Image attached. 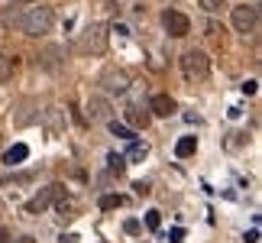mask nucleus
<instances>
[{
  "mask_svg": "<svg viewBox=\"0 0 262 243\" xmlns=\"http://www.w3.org/2000/svg\"><path fill=\"white\" fill-rule=\"evenodd\" d=\"M16 26H19V33H26V36H46V33H52V26H55V13H52V7H46V4H36V7H29L23 16L16 19Z\"/></svg>",
  "mask_w": 262,
  "mask_h": 243,
  "instance_id": "obj_1",
  "label": "nucleus"
},
{
  "mask_svg": "<svg viewBox=\"0 0 262 243\" xmlns=\"http://www.w3.org/2000/svg\"><path fill=\"white\" fill-rule=\"evenodd\" d=\"M78 52H84V55H104L107 52V26L104 23H88L84 33L78 36Z\"/></svg>",
  "mask_w": 262,
  "mask_h": 243,
  "instance_id": "obj_2",
  "label": "nucleus"
},
{
  "mask_svg": "<svg viewBox=\"0 0 262 243\" xmlns=\"http://www.w3.org/2000/svg\"><path fill=\"white\" fill-rule=\"evenodd\" d=\"M181 75H185V81H204L210 75L207 52H201V49H188V52L181 55Z\"/></svg>",
  "mask_w": 262,
  "mask_h": 243,
  "instance_id": "obj_3",
  "label": "nucleus"
},
{
  "mask_svg": "<svg viewBox=\"0 0 262 243\" xmlns=\"http://www.w3.org/2000/svg\"><path fill=\"white\" fill-rule=\"evenodd\" d=\"M230 23H233L236 33L253 36L256 26H259V7H256V4H239V7H233V13H230Z\"/></svg>",
  "mask_w": 262,
  "mask_h": 243,
  "instance_id": "obj_4",
  "label": "nucleus"
},
{
  "mask_svg": "<svg viewBox=\"0 0 262 243\" xmlns=\"http://www.w3.org/2000/svg\"><path fill=\"white\" fill-rule=\"evenodd\" d=\"M62 195H65V188H62V185H49V188H42V191H39V195H33V198H29L26 205H23V211H26V214H33V217H39L42 211H49V208H52V205H55V201L62 198Z\"/></svg>",
  "mask_w": 262,
  "mask_h": 243,
  "instance_id": "obj_5",
  "label": "nucleus"
},
{
  "mask_svg": "<svg viewBox=\"0 0 262 243\" xmlns=\"http://www.w3.org/2000/svg\"><path fill=\"white\" fill-rule=\"evenodd\" d=\"M84 117L91 124H110V120H114V104H110V97L91 94L88 104H84Z\"/></svg>",
  "mask_w": 262,
  "mask_h": 243,
  "instance_id": "obj_6",
  "label": "nucleus"
},
{
  "mask_svg": "<svg viewBox=\"0 0 262 243\" xmlns=\"http://www.w3.org/2000/svg\"><path fill=\"white\" fill-rule=\"evenodd\" d=\"M162 26H165V33L175 36V39L191 33V19L185 13H178V10H165V13H162Z\"/></svg>",
  "mask_w": 262,
  "mask_h": 243,
  "instance_id": "obj_7",
  "label": "nucleus"
},
{
  "mask_svg": "<svg viewBox=\"0 0 262 243\" xmlns=\"http://www.w3.org/2000/svg\"><path fill=\"white\" fill-rule=\"evenodd\" d=\"M100 85L107 88V94H123V91L129 88V75L123 72V68H107V72L100 75Z\"/></svg>",
  "mask_w": 262,
  "mask_h": 243,
  "instance_id": "obj_8",
  "label": "nucleus"
},
{
  "mask_svg": "<svg viewBox=\"0 0 262 243\" xmlns=\"http://www.w3.org/2000/svg\"><path fill=\"white\" fill-rule=\"evenodd\" d=\"M146 110H152L156 117H172V114H175V100L168 97V94H156L152 100H149Z\"/></svg>",
  "mask_w": 262,
  "mask_h": 243,
  "instance_id": "obj_9",
  "label": "nucleus"
},
{
  "mask_svg": "<svg viewBox=\"0 0 262 243\" xmlns=\"http://www.w3.org/2000/svg\"><path fill=\"white\" fill-rule=\"evenodd\" d=\"M65 49L62 46H49L46 52H42V65L49 68V72H58V68H62V62H65Z\"/></svg>",
  "mask_w": 262,
  "mask_h": 243,
  "instance_id": "obj_10",
  "label": "nucleus"
},
{
  "mask_svg": "<svg viewBox=\"0 0 262 243\" xmlns=\"http://www.w3.org/2000/svg\"><path fill=\"white\" fill-rule=\"evenodd\" d=\"M62 127H65L62 110H58V107H49L46 110V130H49V136H58V133H62Z\"/></svg>",
  "mask_w": 262,
  "mask_h": 243,
  "instance_id": "obj_11",
  "label": "nucleus"
},
{
  "mask_svg": "<svg viewBox=\"0 0 262 243\" xmlns=\"http://www.w3.org/2000/svg\"><path fill=\"white\" fill-rule=\"evenodd\" d=\"M26 156H29V146H26V143H16V146H10L7 153H4V166L13 169V166H19Z\"/></svg>",
  "mask_w": 262,
  "mask_h": 243,
  "instance_id": "obj_12",
  "label": "nucleus"
},
{
  "mask_svg": "<svg viewBox=\"0 0 262 243\" xmlns=\"http://www.w3.org/2000/svg\"><path fill=\"white\" fill-rule=\"evenodd\" d=\"M194 149H198V139L194 136H181L178 143H175V156L178 159H188V156H194Z\"/></svg>",
  "mask_w": 262,
  "mask_h": 243,
  "instance_id": "obj_13",
  "label": "nucleus"
},
{
  "mask_svg": "<svg viewBox=\"0 0 262 243\" xmlns=\"http://www.w3.org/2000/svg\"><path fill=\"white\" fill-rule=\"evenodd\" d=\"M126 120H129V127H149V110L129 107V110H126Z\"/></svg>",
  "mask_w": 262,
  "mask_h": 243,
  "instance_id": "obj_14",
  "label": "nucleus"
},
{
  "mask_svg": "<svg viewBox=\"0 0 262 243\" xmlns=\"http://www.w3.org/2000/svg\"><path fill=\"white\" fill-rule=\"evenodd\" d=\"M10 78H13V58L0 52V85H7Z\"/></svg>",
  "mask_w": 262,
  "mask_h": 243,
  "instance_id": "obj_15",
  "label": "nucleus"
},
{
  "mask_svg": "<svg viewBox=\"0 0 262 243\" xmlns=\"http://www.w3.org/2000/svg\"><path fill=\"white\" fill-rule=\"evenodd\" d=\"M107 166H110V172H114V175H123V172H126V159L117 156V153H110V156H107Z\"/></svg>",
  "mask_w": 262,
  "mask_h": 243,
  "instance_id": "obj_16",
  "label": "nucleus"
},
{
  "mask_svg": "<svg viewBox=\"0 0 262 243\" xmlns=\"http://www.w3.org/2000/svg\"><path fill=\"white\" fill-rule=\"evenodd\" d=\"M146 156H149V146H146V143H136V139H133V146H129V156H123V159L139 162V159H146Z\"/></svg>",
  "mask_w": 262,
  "mask_h": 243,
  "instance_id": "obj_17",
  "label": "nucleus"
},
{
  "mask_svg": "<svg viewBox=\"0 0 262 243\" xmlns=\"http://www.w3.org/2000/svg\"><path fill=\"white\" fill-rule=\"evenodd\" d=\"M110 133L120 136V139H136V136H133V130L123 127V124H117V120H110Z\"/></svg>",
  "mask_w": 262,
  "mask_h": 243,
  "instance_id": "obj_18",
  "label": "nucleus"
},
{
  "mask_svg": "<svg viewBox=\"0 0 262 243\" xmlns=\"http://www.w3.org/2000/svg\"><path fill=\"white\" fill-rule=\"evenodd\" d=\"M114 208H123V198L120 195H104L100 198V211H114Z\"/></svg>",
  "mask_w": 262,
  "mask_h": 243,
  "instance_id": "obj_19",
  "label": "nucleus"
},
{
  "mask_svg": "<svg viewBox=\"0 0 262 243\" xmlns=\"http://www.w3.org/2000/svg\"><path fill=\"white\" fill-rule=\"evenodd\" d=\"M55 211H58V220H72V217H75V214H72V205H68V201H62V198L55 201Z\"/></svg>",
  "mask_w": 262,
  "mask_h": 243,
  "instance_id": "obj_20",
  "label": "nucleus"
},
{
  "mask_svg": "<svg viewBox=\"0 0 262 243\" xmlns=\"http://www.w3.org/2000/svg\"><path fill=\"white\" fill-rule=\"evenodd\" d=\"M201 7H204L207 13H220V10L227 7V0H201Z\"/></svg>",
  "mask_w": 262,
  "mask_h": 243,
  "instance_id": "obj_21",
  "label": "nucleus"
},
{
  "mask_svg": "<svg viewBox=\"0 0 262 243\" xmlns=\"http://www.w3.org/2000/svg\"><path fill=\"white\" fill-rule=\"evenodd\" d=\"M159 224H162V214H159V211H146V227L159 230Z\"/></svg>",
  "mask_w": 262,
  "mask_h": 243,
  "instance_id": "obj_22",
  "label": "nucleus"
},
{
  "mask_svg": "<svg viewBox=\"0 0 262 243\" xmlns=\"http://www.w3.org/2000/svg\"><path fill=\"white\" fill-rule=\"evenodd\" d=\"M133 191H136L139 198H146L149 191H152V185H149V181H143V178H139V181H133Z\"/></svg>",
  "mask_w": 262,
  "mask_h": 243,
  "instance_id": "obj_23",
  "label": "nucleus"
},
{
  "mask_svg": "<svg viewBox=\"0 0 262 243\" xmlns=\"http://www.w3.org/2000/svg\"><path fill=\"white\" fill-rule=\"evenodd\" d=\"M168 240H172V243H181V240H185V230H181V227H175L172 234H168Z\"/></svg>",
  "mask_w": 262,
  "mask_h": 243,
  "instance_id": "obj_24",
  "label": "nucleus"
},
{
  "mask_svg": "<svg viewBox=\"0 0 262 243\" xmlns=\"http://www.w3.org/2000/svg\"><path fill=\"white\" fill-rule=\"evenodd\" d=\"M123 230H126V234H139V220H126Z\"/></svg>",
  "mask_w": 262,
  "mask_h": 243,
  "instance_id": "obj_25",
  "label": "nucleus"
},
{
  "mask_svg": "<svg viewBox=\"0 0 262 243\" xmlns=\"http://www.w3.org/2000/svg\"><path fill=\"white\" fill-rule=\"evenodd\" d=\"M243 240H246V243H259V230L253 227V230H249V234H243Z\"/></svg>",
  "mask_w": 262,
  "mask_h": 243,
  "instance_id": "obj_26",
  "label": "nucleus"
},
{
  "mask_svg": "<svg viewBox=\"0 0 262 243\" xmlns=\"http://www.w3.org/2000/svg\"><path fill=\"white\" fill-rule=\"evenodd\" d=\"M58 240H62V243H78V240H81V237H78V234H62V237H58Z\"/></svg>",
  "mask_w": 262,
  "mask_h": 243,
  "instance_id": "obj_27",
  "label": "nucleus"
},
{
  "mask_svg": "<svg viewBox=\"0 0 262 243\" xmlns=\"http://www.w3.org/2000/svg\"><path fill=\"white\" fill-rule=\"evenodd\" d=\"M0 243H10V234H7V227H0Z\"/></svg>",
  "mask_w": 262,
  "mask_h": 243,
  "instance_id": "obj_28",
  "label": "nucleus"
},
{
  "mask_svg": "<svg viewBox=\"0 0 262 243\" xmlns=\"http://www.w3.org/2000/svg\"><path fill=\"white\" fill-rule=\"evenodd\" d=\"M13 243H36L33 237H19V240H13Z\"/></svg>",
  "mask_w": 262,
  "mask_h": 243,
  "instance_id": "obj_29",
  "label": "nucleus"
}]
</instances>
